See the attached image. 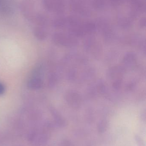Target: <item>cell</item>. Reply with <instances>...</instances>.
<instances>
[{
	"label": "cell",
	"instance_id": "1",
	"mask_svg": "<svg viewBox=\"0 0 146 146\" xmlns=\"http://www.w3.org/2000/svg\"><path fill=\"white\" fill-rule=\"evenodd\" d=\"M60 0H43L44 6L49 11H58L61 9Z\"/></svg>",
	"mask_w": 146,
	"mask_h": 146
},
{
	"label": "cell",
	"instance_id": "2",
	"mask_svg": "<svg viewBox=\"0 0 146 146\" xmlns=\"http://www.w3.org/2000/svg\"><path fill=\"white\" fill-rule=\"evenodd\" d=\"M32 5L27 1H24L22 3L21 5V10L23 12V14L26 17L28 18H31L33 17L32 15Z\"/></svg>",
	"mask_w": 146,
	"mask_h": 146
},
{
	"label": "cell",
	"instance_id": "3",
	"mask_svg": "<svg viewBox=\"0 0 146 146\" xmlns=\"http://www.w3.org/2000/svg\"><path fill=\"white\" fill-rule=\"evenodd\" d=\"M4 91V88L3 85L1 83H0V95L3 93Z\"/></svg>",
	"mask_w": 146,
	"mask_h": 146
}]
</instances>
